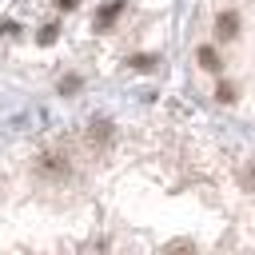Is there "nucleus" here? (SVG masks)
I'll list each match as a JSON object with an SVG mask.
<instances>
[{"label": "nucleus", "instance_id": "obj_1", "mask_svg": "<svg viewBox=\"0 0 255 255\" xmlns=\"http://www.w3.org/2000/svg\"><path fill=\"white\" fill-rule=\"evenodd\" d=\"M36 167H40V175H48V179H68V171H72V167H68V155H60V151H44Z\"/></svg>", "mask_w": 255, "mask_h": 255}, {"label": "nucleus", "instance_id": "obj_2", "mask_svg": "<svg viewBox=\"0 0 255 255\" xmlns=\"http://www.w3.org/2000/svg\"><path fill=\"white\" fill-rule=\"evenodd\" d=\"M215 32H219V40H235L239 36V12H219V20H215Z\"/></svg>", "mask_w": 255, "mask_h": 255}, {"label": "nucleus", "instance_id": "obj_3", "mask_svg": "<svg viewBox=\"0 0 255 255\" xmlns=\"http://www.w3.org/2000/svg\"><path fill=\"white\" fill-rule=\"evenodd\" d=\"M112 135H116V128H112L108 120H92V128H88V139H92L96 147H108V143H112Z\"/></svg>", "mask_w": 255, "mask_h": 255}, {"label": "nucleus", "instance_id": "obj_4", "mask_svg": "<svg viewBox=\"0 0 255 255\" xmlns=\"http://www.w3.org/2000/svg\"><path fill=\"white\" fill-rule=\"evenodd\" d=\"M195 60H199V68H203V72H219V68H223V60H219V52H215L211 44H203V48L195 52Z\"/></svg>", "mask_w": 255, "mask_h": 255}, {"label": "nucleus", "instance_id": "obj_5", "mask_svg": "<svg viewBox=\"0 0 255 255\" xmlns=\"http://www.w3.org/2000/svg\"><path fill=\"white\" fill-rule=\"evenodd\" d=\"M120 12H124V0H112V4H104V8L96 12V28H108V24H112Z\"/></svg>", "mask_w": 255, "mask_h": 255}, {"label": "nucleus", "instance_id": "obj_6", "mask_svg": "<svg viewBox=\"0 0 255 255\" xmlns=\"http://www.w3.org/2000/svg\"><path fill=\"white\" fill-rule=\"evenodd\" d=\"M80 84H84L80 76H64V80H60V96H72V92H80Z\"/></svg>", "mask_w": 255, "mask_h": 255}, {"label": "nucleus", "instance_id": "obj_7", "mask_svg": "<svg viewBox=\"0 0 255 255\" xmlns=\"http://www.w3.org/2000/svg\"><path fill=\"white\" fill-rule=\"evenodd\" d=\"M131 68L147 72V68H155V56H131Z\"/></svg>", "mask_w": 255, "mask_h": 255}, {"label": "nucleus", "instance_id": "obj_8", "mask_svg": "<svg viewBox=\"0 0 255 255\" xmlns=\"http://www.w3.org/2000/svg\"><path fill=\"white\" fill-rule=\"evenodd\" d=\"M56 32H60V28H56V24H48V28H40V36H36V40H40V44H52V40H56Z\"/></svg>", "mask_w": 255, "mask_h": 255}, {"label": "nucleus", "instance_id": "obj_9", "mask_svg": "<svg viewBox=\"0 0 255 255\" xmlns=\"http://www.w3.org/2000/svg\"><path fill=\"white\" fill-rule=\"evenodd\" d=\"M243 187H247V191H255V159H251V163H247V171H243Z\"/></svg>", "mask_w": 255, "mask_h": 255}, {"label": "nucleus", "instance_id": "obj_10", "mask_svg": "<svg viewBox=\"0 0 255 255\" xmlns=\"http://www.w3.org/2000/svg\"><path fill=\"white\" fill-rule=\"evenodd\" d=\"M215 96H219L223 104H231V100H235V88H231V84H219V92H215Z\"/></svg>", "mask_w": 255, "mask_h": 255}, {"label": "nucleus", "instance_id": "obj_11", "mask_svg": "<svg viewBox=\"0 0 255 255\" xmlns=\"http://www.w3.org/2000/svg\"><path fill=\"white\" fill-rule=\"evenodd\" d=\"M56 4H60V8H76V0H56Z\"/></svg>", "mask_w": 255, "mask_h": 255}]
</instances>
